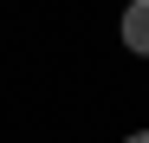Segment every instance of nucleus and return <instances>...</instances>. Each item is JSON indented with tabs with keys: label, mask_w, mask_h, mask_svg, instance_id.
Returning a JSON list of instances; mask_svg holds the SVG:
<instances>
[{
	"label": "nucleus",
	"mask_w": 149,
	"mask_h": 143,
	"mask_svg": "<svg viewBox=\"0 0 149 143\" xmlns=\"http://www.w3.org/2000/svg\"><path fill=\"white\" fill-rule=\"evenodd\" d=\"M123 46L149 59V0H130V13H123Z\"/></svg>",
	"instance_id": "f257e3e1"
},
{
	"label": "nucleus",
	"mask_w": 149,
	"mask_h": 143,
	"mask_svg": "<svg viewBox=\"0 0 149 143\" xmlns=\"http://www.w3.org/2000/svg\"><path fill=\"white\" fill-rule=\"evenodd\" d=\"M130 143H149V130H143V137H130Z\"/></svg>",
	"instance_id": "f03ea898"
}]
</instances>
